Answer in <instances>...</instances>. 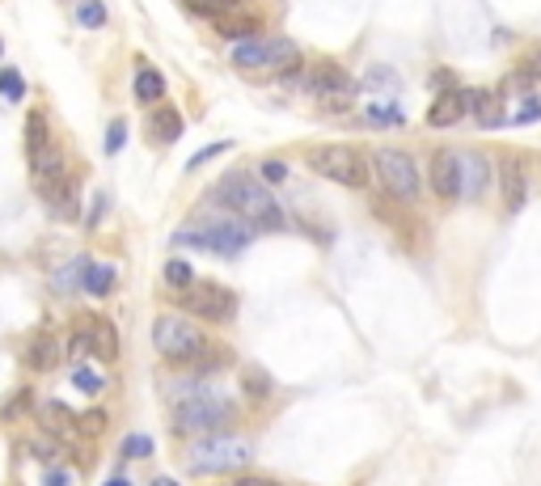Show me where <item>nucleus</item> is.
<instances>
[{
    "mask_svg": "<svg viewBox=\"0 0 541 486\" xmlns=\"http://www.w3.org/2000/svg\"><path fill=\"white\" fill-rule=\"evenodd\" d=\"M212 194H216L221 208H229L241 225H250L254 233H279V228H287V216L279 208V199L270 194V186L254 182L250 174H241V169L224 174V182Z\"/></svg>",
    "mask_w": 541,
    "mask_h": 486,
    "instance_id": "f257e3e1",
    "label": "nucleus"
},
{
    "mask_svg": "<svg viewBox=\"0 0 541 486\" xmlns=\"http://www.w3.org/2000/svg\"><path fill=\"white\" fill-rule=\"evenodd\" d=\"M284 81L309 97H321L326 111H347L351 102H355V81L347 77V68L330 64V60H313V64L287 68Z\"/></svg>",
    "mask_w": 541,
    "mask_h": 486,
    "instance_id": "f03ea898",
    "label": "nucleus"
},
{
    "mask_svg": "<svg viewBox=\"0 0 541 486\" xmlns=\"http://www.w3.org/2000/svg\"><path fill=\"white\" fill-rule=\"evenodd\" d=\"M237 419V402L224 393H191L174 406V427L182 436H212Z\"/></svg>",
    "mask_w": 541,
    "mask_h": 486,
    "instance_id": "7ed1b4c3",
    "label": "nucleus"
},
{
    "mask_svg": "<svg viewBox=\"0 0 541 486\" xmlns=\"http://www.w3.org/2000/svg\"><path fill=\"white\" fill-rule=\"evenodd\" d=\"M153 347H157V356L170 359V364H199V356L207 351V339L191 317H182V313H161L157 322H153Z\"/></svg>",
    "mask_w": 541,
    "mask_h": 486,
    "instance_id": "20e7f679",
    "label": "nucleus"
},
{
    "mask_svg": "<svg viewBox=\"0 0 541 486\" xmlns=\"http://www.w3.org/2000/svg\"><path fill=\"white\" fill-rule=\"evenodd\" d=\"M304 161L318 178L335 182V186H347V191H364L368 186V157L351 144H318L309 148Z\"/></svg>",
    "mask_w": 541,
    "mask_h": 486,
    "instance_id": "39448f33",
    "label": "nucleus"
},
{
    "mask_svg": "<svg viewBox=\"0 0 541 486\" xmlns=\"http://www.w3.org/2000/svg\"><path fill=\"white\" fill-rule=\"evenodd\" d=\"M187 465L195 474H233L241 465H250V444L241 436H224V432L195 436L191 449H187Z\"/></svg>",
    "mask_w": 541,
    "mask_h": 486,
    "instance_id": "423d86ee",
    "label": "nucleus"
},
{
    "mask_svg": "<svg viewBox=\"0 0 541 486\" xmlns=\"http://www.w3.org/2000/svg\"><path fill=\"white\" fill-rule=\"evenodd\" d=\"M178 305L199 322H229L237 313V292L224 288V284H212V279H204V284L195 279L191 288L178 292Z\"/></svg>",
    "mask_w": 541,
    "mask_h": 486,
    "instance_id": "0eeeda50",
    "label": "nucleus"
},
{
    "mask_svg": "<svg viewBox=\"0 0 541 486\" xmlns=\"http://www.w3.org/2000/svg\"><path fill=\"white\" fill-rule=\"evenodd\" d=\"M377 178H381L385 194L389 199H398V203H414L419 199V165H414L411 152H402V148H381L377 157Z\"/></svg>",
    "mask_w": 541,
    "mask_h": 486,
    "instance_id": "6e6552de",
    "label": "nucleus"
},
{
    "mask_svg": "<svg viewBox=\"0 0 541 486\" xmlns=\"http://www.w3.org/2000/svg\"><path fill=\"white\" fill-rule=\"evenodd\" d=\"M254 228H237V220H221V225H204V228H182L174 242L178 245H195V250H212L224 259H237L241 250L250 245Z\"/></svg>",
    "mask_w": 541,
    "mask_h": 486,
    "instance_id": "1a4fd4ad",
    "label": "nucleus"
},
{
    "mask_svg": "<svg viewBox=\"0 0 541 486\" xmlns=\"http://www.w3.org/2000/svg\"><path fill=\"white\" fill-rule=\"evenodd\" d=\"M499 191H504V208H508V216H516V211L525 208L529 178H525V161H520L516 152H504V157H499Z\"/></svg>",
    "mask_w": 541,
    "mask_h": 486,
    "instance_id": "9d476101",
    "label": "nucleus"
},
{
    "mask_svg": "<svg viewBox=\"0 0 541 486\" xmlns=\"http://www.w3.org/2000/svg\"><path fill=\"white\" fill-rule=\"evenodd\" d=\"M465 94V114H474L478 128H504L508 123V106H504V94H495V89H462Z\"/></svg>",
    "mask_w": 541,
    "mask_h": 486,
    "instance_id": "9b49d317",
    "label": "nucleus"
},
{
    "mask_svg": "<svg viewBox=\"0 0 541 486\" xmlns=\"http://www.w3.org/2000/svg\"><path fill=\"white\" fill-rule=\"evenodd\" d=\"M431 191L445 203L462 199V152H436L431 157Z\"/></svg>",
    "mask_w": 541,
    "mask_h": 486,
    "instance_id": "f8f14e48",
    "label": "nucleus"
},
{
    "mask_svg": "<svg viewBox=\"0 0 541 486\" xmlns=\"http://www.w3.org/2000/svg\"><path fill=\"white\" fill-rule=\"evenodd\" d=\"M80 330H85V339H89V356H97L102 364L119 359V330H114V322L89 313V317H80Z\"/></svg>",
    "mask_w": 541,
    "mask_h": 486,
    "instance_id": "ddd939ff",
    "label": "nucleus"
},
{
    "mask_svg": "<svg viewBox=\"0 0 541 486\" xmlns=\"http://www.w3.org/2000/svg\"><path fill=\"white\" fill-rule=\"evenodd\" d=\"M43 191V203L51 208V216H77V178L72 174H60V178H51L38 186Z\"/></svg>",
    "mask_w": 541,
    "mask_h": 486,
    "instance_id": "4468645a",
    "label": "nucleus"
},
{
    "mask_svg": "<svg viewBox=\"0 0 541 486\" xmlns=\"http://www.w3.org/2000/svg\"><path fill=\"white\" fill-rule=\"evenodd\" d=\"M465 119V94L462 89H445V94H436V102L428 106V128L445 131V128H457Z\"/></svg>",
    "mask_w": 541,
    "mask_h": 486,
    "instance_id": "2eb2a0df",
    "label": "nucleus"
},
{
    "mask_svg": "<svg viewBox=\"0 0 541 486\" xmlns=\"http://www.w3.org/2000/svg\"><path fill=\"white\" fill-rule=\"evenodd\" d=\"M491 186V161L482 152H462V199H482Z\"/></svg>",
    "mask_w": 541,
    "mask_h": 486,
    "instance_id": "dca6fc26",
    "label": "nucleus"
},
{
    "mask_svg": "<svg viewBox=\"0 0 541 486\" xmlns=\"http://www.w3.org/2000/svg\"><path fill=\"white\" fill-rule=\"evenodd\" d=\"M60 356H64V347H60V339H55L51 330H38V334L26 342V364H30L34 373H51V368L60 364Z\"/></svg>",
    "mask_w": 541,
    "mask_h": 486,
    "instance_id": "f3484780",
    "label": "nucleus"
},
{
    "mask_svg": "<svg viewBox=\"0 0 541 486\" xmlns=\"http://www.w3.org/2000/svg\"><path fill=\"white\" fill-rule=\"evenodd\" d=\"M51 152V128H47V114L43 111H30L26 114V161H30V169L43 157Z\"/></svg>",
    "mask_w": 541,
    "mask_h": 486,
    "instance_id": "a211bd4d",
    "label": "nucleus"
},
{
    "mask_svg": "<svg viewBox=\"0 0 541 486\" xmlns=\"http://www.w3.org/2000/svg\"><path fill=\"white\" fill-rule=\"evenodd\" d=\"M229 60H233V68H241V72H267V38H258V34L237 38Z\"/></svg>",
    "mask_w": 541,
    "mask_h": 486,
    "instance_id": "6ab92c4d",
    "label": "nucleus"
},
{
    "mask_svg": "<svg viewBox=\"0 0 541 486\" xmlns=\"http://www.w3.org/2000/svg\"><path fill=\"white\" fill-rule=\"evenodd\" d=\"M296 64H301L296 38H287V34L267 38V72H287V68H296Z\"/></svg>",
    "mask_w": 541,
    "mask_h": 486,
    "instance_id": "aec40b11",
    "label": "nucleus"
},
{
    "mask_svg": "<svg viewBox=\"0 0 541 486\" xmlns=\"http://www.w3.org/2000/svg\"><path fill=\"white\" fill-rule=\"evenodd\" d=\"M131 89H136V102H140V106H157L161 97H165V77H161L153 64H140V68H136Z\"/></svg>",
    "mask_w": 541,
    "mask_h": 486,
    "instance_id": "412c9836",
    "label": "nucleus"
},
{
    "mask_svg": "<svg viewBox=\"0 0 541 486\" xmlns=\"http://www.w3.org/2000/svg\"><path fill=\"white\" fill-rule=\"evenodd\" d=\"M148 136H153L157 144H174L178 136H182V114H178L174 106L153 111V119H148Z\"/></svg>",
    "mask_w": 541,
    "mask_h": 486,
    "instance_id": "4be33fe9",
    "label": "nucleus"
},
{
    "mask_svg": "<svg viewBox=\"0 0 541 486\" xmlns=\"http://www.w3.org/2000/svg\"><path fill=\"white\" fill-rule=\"evenodd\" d=\"M237 381H241V393H246V398H254V402H267L270 393H275V381H270V373H262L258 364H246Z\"/></svg>",
    "mask_w": 541,
    "mask_h": 486,
    "instance_id": "5701e85b",
    "label": "nucleus"
},
{
    "mask_svg": "<svg viewBox=\"0 0 541 486\" xmlns=\"http://www.w3.org/2000/svg\"><path fill=\"white\" fill-rule=\"evenodd\" d=\"M43 427H47V436H80L77 432V415L60 402H47L43 406Z\"/></svg>",
    "mask_w": 541,
    "mask_h": 486,
    "instance_id": "b1692460",
    "label": "nucleus"
},
{
    "mask_svg": "<svg viewBox=\"0 0 541 486\" xmlns=\"http://www.w3.org/2000/svg\"><path fill=\"white\" fill-rule=\"evenodd\" d=\"M80 288L89 292V296H106V292L114 288V267L111 262H94L89 259V267H85V284Z\"/></svg>",
    "mask_w": 541,
    "mask_h": 486,
    "instance_id": "393cba45",
    "label": "nucleus"
},
{
    "mask_svg": "<svg viewBox=\"0 0 541 486\" xmlns=\"http://www.w3.org/2000/svg\"><path fill=\"white\" fill-rule=\"evenodd\" d=\"M216 30L224 34V38H250V34H258V17H237V13H224L216 17Z\"/></svg>",
    "mask_w": 541,
    "mask_h": 486,
    "instance_id": "a878e982",
    "label": "nucleus"
},
{
    "mask_svg": "<svg viewBox=\"0 0 541 486\" xmlns=\"http://www.w3.org/2000/svg\"><path fill=\"white\" fill-rule=\"evenodd\" d=\"M85 267H89V259H72V262L64 267V271H55V276H51L55 292H72V288H80V284H85Z\"/></svg>",
    "mask_w": 541,
    "mask_h": 486,
    "instance_id": "bb28decb",
    "label": "nucleus"
},
{
    "mask_svg": "<svg viewBox=\"0 0 541 486\" xmlns=\"http://www.w3.org/2000/svg\"><path fill=\"white\" fill-rule=\"evenodd\" d=\"M77 26H85V30H102V26H106V4H102V0H80L77 4Z\"/></svg>",
    "mask_w": 541,
    "mask_h": 486,
    "instance_id": "cd10ccee",
    "label": "nucleus"
},
{
    "mask_svg": "<svg viewBox=\"0 0 541 486\" xmlns=\"http://www.w3.org/2000/svg\"><path fill=\"white\" fill-rule=\"evenodd\" d=\"M34 406V389H17V393H9V402L0 406V419L4 423H13V419H21V415H26V410H30Z\"/></svg>",
    "mask_w": 541,
    "mask_h": 486,
    "instance_id": "c85d7f7f",
    "label": "nucleus"
},
{
    "mask_svg": "<svg viewBox=\"0 0 541 486\" xmlns=\"http://www.w3.org/2000/svg\"><path fill=\"white\" fill-rule=\"evenodd\" d=\"M364 119L372 123V128H406V119H402L398 106H381V102H372Z\"/></svg>",
    "mask_w": 541,
    "mask_h": 486,
    "instance_id": "c756f323",
    "label": "nucleus"
},
{
    "mask_svg": "<svg viewBox=\"0 0 541 486\" xmlns=\"http://www.w3.org/2000/svg\"><path fill=\"white\" fill-rule=\"evenodd\" d=\"M165 284H170V288H174V292L191 288V284H195L191 262H187V259H170V262H165Z\"/></svg>",
    "mask_w": 541,
    "mask_h": 486,
    "instance_id": "7c9ffc66",
    "label": "nucleus"
},
{
    "mask_svg": "<svg viewBox=\"0 0 541 486\" xmlns=\"http://www.w3.org/2000/svg\"><path fill=\"white\" fill-rule=\"evenodd\" d=\"M0 97L4 102H21L26 97V77L17 68H0Z\"/></svg>",
    "mask_w": 541,
    "mask_h": 486,
    "instance_id": "2f4dec72",
    "label": "nucleus"
},
{
    "mask_svg": "<svg viewBox=\"0 0 541 486\" xmlns=\"http://www.w3.org/2000/svg\"><path fill=\"white\" fill-rule=\"evenodd\" d=\"M77 432L80 436H102L106 432V410H85V415H77Z\"/></svg>",
    "mask_w": 541,
    "mask_h": 486,
    "instance_id": "473e14b6",
    "label": "nucleus"
},
{
    "mask_svg": "<svg viewBox=\"0 0 541 486\" xmlns=\"http://www.w3.org/2000/svg\"><path fill=\"white\" fill-rule=\"evenodd\" d=\"M72 385L80 389V393H102V389H106V381H102V376L94 373V368H72Z\"/></svg>",
    "mask_w": 541,
    "mask_h": 486,
    "instance_id": "72a5a7b5",
    "label": "nucleus"
},
{
    "mask_svg": "<svg viewBox=\"0 0 541 486\" xmlns=\"http://www.w3.org/2000/svg\"><path fill=\"white\" fill-rule=\"evenodd\" d=\"M537 119H541V97L525 94V102H520V111L512 114V123L520 128V123H537Z\"/></svg>",
    "mask_w": 541,
    "mask_h": 486,
    "instance_id": "f704fd0d",
    "label": "nucleus"
},
{
    "mask_svg": "<svg viewBox=\"0 0 541 486\" xmlns=\"http://www.w3.org/2000/svg\"><path fill=\"white\" fill-rule=\"evenodd\" d=\"M123 144H128V123H123V119H114L111 128H106V152L114 157Z\"/></svg>",
    "mask_w": 541,
    "mask_h": 486,
    "instance_id": "c9c22d12",
    "label": "nucleus"
},
{
    "mask_svg": "<svg viewBox=\"0 0 541 486\" xmlns=\"http://www.w3.org/2000/svg\"><path fill=\"white\" fill-rule=\"evenodd\" d=\"M229 148H233V144H229V140H216V144L199 148V152H195L191 161H187V169H199V165H204V161H212V157H221V152H229Z\"/></svg>",
    "mask_w": 541,
    "mask_h": 486,
    "instance_id": "e433bc0d",
    "label": "nucleus"
},
{
    "mask_svg": "<svg viewBox=\"0 0 541 486\" xmlns=\"http://www.w3.org/2000/svg\"><path fill=\"white\" fill-rule=\"evenodd\" d=\"M123 457H153V440H148V436H128V440H123Z\"/></svg>",
    "mask_w": 541,
    "mask_h": 486,
    "instance_id": "4c0bfd02",
    "label": "nucleus"
},
{
    "mask_svg": "<svg viewBox=\"0 0 541 486\" xmlns=\"http://www.w3.org/2000/svg\"><path fill=\"white\" fill-rule=\"evenodd\" d=\"M106 208H111V199H106V191H97V194H94V208H89V216H85V228H97V225H102Z\"/></svg>",
    "mask_w": 541,
    "mask_h": 486,
    "instance_id": "58836bf2",
    "label": "nucleus"
},
{
    "mask_svg": "<svg viewBox=\"0 0 541 486\" xmlns=\"http://www.w3.org/2000/svg\"><path fill=\"white\" fill-rule=\"evenodd\" d=\"M233 486H284L279 478H267V474H237Z\"/></svg>",
    "mask_w": 541,
    "mask_h": 486,
    "instance_id": "ea45409f",
    "label": "nucleus"
},
{
    "mask_svg": "<svg viewBox=\"0 0 541 486\" xmlns=\"http://www.w3.org/2000/svg\"><path fill=\"white\" fill-rule=\"evenodd\" d=\"M262 178H267V182H284L287 178L284 161H270V157H267V161H262Z\"/></svg>",
    "mask_w": 541,
    "mask_h": 486,
    "instance_id": "a19ab883",
    "label": "nucleus"
},
{
    "mask_svg": "<svg viewBox=\"0 0 541 486\" xmlns=\"http://www.w3.org/2000/svg\"><path fill=\"white\" fill-rule=\"evenodd\" d=\"M30 449L43 457V461H55V453H60V444H55V440H51V444H47V440H34Z\"/></svg>",
    "mask_w": 541,
    "mask_h": 486,
    "instance_id": "79ce46f5",
    "label": "nucleus"
},
{
    "mask_svg": "<svg viewBox=\"0 0 541 486\" xmlns=\"http://www.w3.org/2000/svg\"><path fill=\"white\" fill-rule=\"evenodd\" d=\"M43 486H72V478H68V470H55V465H51V470L43 474Z\"/></svg>",
    "mask_w": 541,
    "mask_h": 486,
    "instance_id": "37998d69",
    "label": "nucleus"
},
{
    "mask_svg": "<svg viewBox=\"0 0 541 486\" xmlns=\"http://www.w3.org/2000/svg\"><path fill=\"white\" fill-rule=\"evenodd\" d=\"M525 77L529 81H541V51H533V55L525 60Z\"/></svg>",
    "mask_w": 541,
    "mask_h": 486,
    "instance_id": "c03bdc74",
    "label": "nucleus"
},
{
    "mask_svg": "<svg viewBox=\"0 0 541 486\" xmlns=\"http://www.w3.org/2000/svg\"><path fill=\"white\" fill-rule=\"evenodd\" d=\"M148 486H178V482H174V478H165V474H161V478H153Z\"/></svg>",
    "mask_w": 541,
    "mask_h": 486,
    "instance_id": "a18cd8bd",
    "label": "nucleus"
},
{
    "mask_svg": "<svg viewBox=\"0 0 541 486\" xmlns=\"http://www.w3.org/2000/svg\"><path fill=\"white\" fill-rule=\"evenodd\" d=\"M106 486H131V482H128V478H111V482H106Z\"/></svg>",
    "mask_w": 541,
    "mask_h": 486,
    "instance_id": "49530a36",
    "label": "nucleus"
},
{
    "mask_svg": "<svg viewBox=\"0 0 541 486\" xmlns=\"http://www.w3.org/2000/svg\"><path fill=\"white\" fill-rule=\"evenodd\" d=\"M0 51H4V43H0Z\"/></svg>",
    "mask_w": 541,
    "mask_h": 486,
    "instance_id": "de8ad7c7",
    "label": "nucleus"
}]
</instances>
